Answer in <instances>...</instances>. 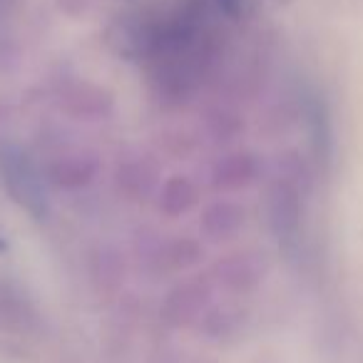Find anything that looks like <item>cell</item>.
I'll return each instance as SVG.
<instances>
[{
	"label": "cell",
	"instance_id": "6da1fadb",
	"mask_svg": "<svg viewBox=\"0 0 363 363\" xmlns=\"http://www.w3.org/2000/svg\"><path fill=\"white\" fill-rule=\"evenodd\" d=\"M0 179L13 202L26 209L33 219L48 217L50 202H48L45 179L26 150L16 145H0Z\"/></svg>",
	"mask_w": 363,
	"mask_h": 363
},
{
	"label": "cell",
	"instance_id": "7a4b0ae2",
	"mask_svg": "<svg viewBox=\"0 0 363 363\" xmlns=\"http://www.w3.org/2000/svg\"><path fill=\"white\" fill-rule=\"evenodd\" d=\"M212 3L229 21H239L244 16V11H247V0H212Z\"/></svg>",
	"mask_w": 363,
	"mask_h": 363
},
{
	"label": "cell",
	"instance_id": "3957f363",
	"mask_svg": "<svg viewBox=\"0 0 363 363\" xmlns=\"http://www.w3.org/2000/svg\"><path fill=\"white\" fill-rule=\"evenodd\" d=\"M13 6H16V0H0V21H6L11 16Z\"/></svg>",
	"mask_w": 363,
	"mask_h": 363
}]
</instances>
